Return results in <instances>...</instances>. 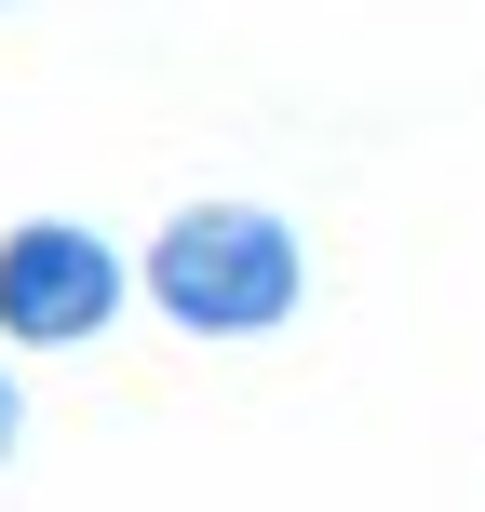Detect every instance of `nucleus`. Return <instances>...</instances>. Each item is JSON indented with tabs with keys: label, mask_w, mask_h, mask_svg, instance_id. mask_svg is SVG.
Wrapping results in <instances>:
<instances>
[{
	"label": "nucleus",
	"mask_w": 485,
	"mask_h": 512,
	"mask_svg": "<svg viewBox=\"0 0 485 512\" xmlns=\"http://www.w3.org/2000/svg\"><path fill=\"white\" fill-rule=\"evenodd\" d=\"M135 310L203 337V351H256L310 310V230L256 189H189L135 243Z\"/></svg>",
	"instance_id": "nucleus-1"
},
{
	"label": "nucleus",
	"mask_w": 485,
	"mask_h": 512,
	"mask_svg": "<svg viewBox=\"0 0 485 512\" xmlns=\"http://www.w3.org/2000/svg\"><path fill=\"white\" fill-rule=\"evenodd\" d=\"M27 459V364H0V472Z\"/></svg>",
	"instance_id": "nucleus-3"
},
{
	"label": "nucleus",
	"mask_w": 485,
	"mask_h": 512,
	"mask_svg": "<svg viewBox=\"0 0 485 512\" xmlns=\"http://www.w3.org/2000/svg\"><path fill=\"white\" fill-rule=\"evenodd\" d=\"M135 310V243L95 216H0V364H68L122 337Z\"/></svg>",
	"instance_id": "nucleus-2"
}]
</instances>
